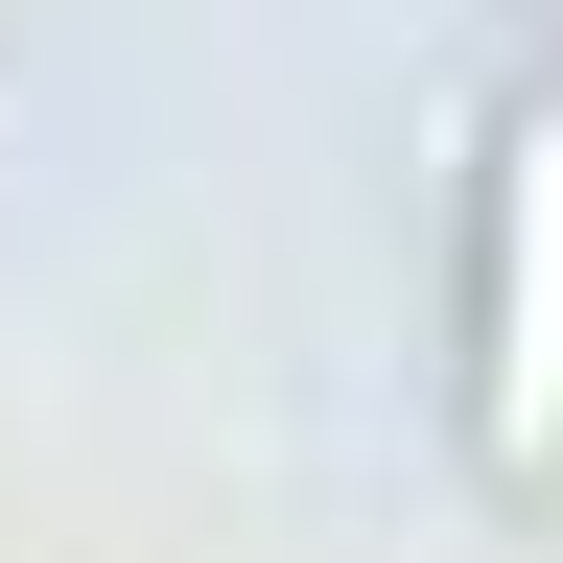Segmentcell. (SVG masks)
Wrapping results in <instances>:
<instances>
[{"instance_id":"6da1fadb","label":"cell","mask_w":563,"mask_h":563,"mask_svg":"<svg viewBox=\"0 0 563 563\" xmlns=\"http://www.w3.org/2000/svg\"><path fill=\"white\" fill-rule=\"evenodd\" d=\"M470 422H493V470H563V118L493 188V376H470Z\"/></svg>"}]
</instances>
